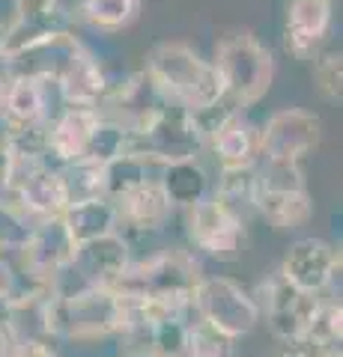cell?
<instances>
[{
  "label": "cell",
  "mask_w": 343,
  "mask_h": 357,
  "mask_svg": "<svg viewBox=\"0 0 343 357\" xmlns=\"http://www.w3.org/2000/svg\"><path fill=\"white\" fill-rule=\"evenodd\" d=\"M335 0H290L284 15V51L293 60H311L323 48L331 27Z\"/></svg>",
  "instance_id": "obj_17"
},
{
  "label": "cell",
  "mask_w": 343,
  "mask_h": 357,
  "mask_svg": "<svg viewBox=\"0 0 343 357\" xmlns=\"http://www.w3.org/2000/svg\"><path fill=\"white\" fill-rule=\"evenodd\" d=\"M188 357H242L236 340L218 333L215 328L203 325L191 316V331H188Z\"/></svg>",
  "instance_id": "obj_30"
},
{
  "label": "cell",
  "mask_w": 343,
  "mask_h": 357,
  "mask_svg": "<svg viewBox=\"0 0 343 357\" xmlns=\"http://www.w3.org/2000/svg\"><path fill=\"white\" fill-rule=\"evenodd\" d=\"M9 357H63L51 342H15Z\"/></svg>",
  "instance_id": "obj_36"
},
{
  "label": "cell",
  "mask_w": 343,
  "mask_h": 357,
  "mask_svg": "<svg viewBox=\"0 0 343 357\" xmlns=\"http://www.w3.org/2000/svg\"><path fill=\"white\" fill-rule=\"evenodd\" d=\"M311 81L323 102H328V105L343 102V51H340V45H326V48H319L314 54Z\"/></svg>",
  "instance_id": "obj_26"
},
{
  "label": "cell",
  "mask_w": 343,
  "mask_h": 357,
  "mask_svg": "<svg viewBox=\"0 0 343 357\" xmlns=\"http://www.w3.org/2000/svg\"><path fill=\"white\" fill-rule=\"evenodd\" d=\"M209 149L215 152L221 170H239V167H257L260 161V128L233 114L209 134Z\"/></svg>",
  "instance_id": "obj_20"
},
{
  "label": "cell",
  "mask_w": 343,
  "mask_h": 357,
  "mask_svg": "<svg viewBox=\"0 0 343 357\" xmlns=\"http://www.w3.org/2000/svg\"><path fill=\"white\" fill-rule=\"evenodd\" d=\"M185 241L191 253H203L215 262H239L248 248V223L218 197L209 194L197 206L185 208Z\"/></svg>",
  "instance_id": "obj_6"
},
{
  "label": "cell",
  "mask_w": 343,
  "mask_h": 357,
  "mask_svg": "<svg viewBox=\"0 0 343 357\" xmlns=\"http://www.w3.org/2000/svg\"><path fill=\"white\" fill-rule=\"evenodd\" d=\"M278 274L298 292L326 295L340 280V250L316 236L295 238L284 253Z\"/></svg>",
  "instance_id": "obj_14"
},
{
  "label": "cell",
  "mask_w": 343,
  "mask_h": 357,
  "mask_svg": "<svg viewBox=\"0 0 343 357\" xmlns=\"http://www.w3.org/2000/svg\"><path fill=\"white\" fill-rule=\"evenodd\" d=\"M203 265L197 259V253L188 248H176L168 244L156 253L143 256V259H131L126 268L123 280L114 289L119 295L129 298H143V301H156L164 307L176 310H191V292L203 277Z\"/></svg>",
  "instance_id": "obj_2"
},
{
  "label": "cell",
  "mask_w": 343,
  "mask_h": 357,
  "mask_svg": "<svg viewBox=\"0 0 343 357\" xmlns=\"http://www.w3.org/2000/svg\"><path fill=\"white\" fill-rule=\"evenodd\" d=\"M143 0H81V15L98 30H123L135 24Z\"/></svg>",
  "instance_id": "obj_28"
},
{
  "label": "cell",
  "mask_w": 343,
  "mask_h": 357,
  "mask_svg": "<svg viewBox=\"0 0 343 357\" xmlns=\"http://www.w3.org/2000/svg\"><path fill=\"white\" fill-rule=\"evenodd\" d=\"M323 351H326V345H316L314 340L298 337V340L278 342V349H275V357H323Z\"/></svg>",
  "instance_id": "obj_34"
},
{
  "label": "cell",
  "mask_w": 343,
  "mask_h": 357,
  "mask_svg": "<svg viewBox=\"0 0 343 357\" xmlns=\"http://www.w3.org/2000/svg\"><path fill=\"white\" fill-rule=\"evenodd\" d=\"M13 337H9V331H6V325L0 321V357H9L13 354Z\"/></svg>",
  "instance_id": "obj_38"
},
{
  "label": "cell",
  "mask_w": 343,
  "mask_h": 357,
  "mask_svg": "<svg viewBox=\"0 0 343 357\" xmlns=\"http://www.w3.org/2000/svg\"><path fill=\"white\" fill-rule=\"evenodd\" d=\"M131 143H135V140H131V134L123 126H117V122L98 116V126L93 128V137H90V146H87L84 158L108 164V161L119 158V155L131 152Z\"/></svg>",
  "instance_id": "obj_29"
},
{
  "label": "cell",
  "mask_w": 343,
  "mask_h": 357,
  "mask_svg": "<svg viewBox=\"0 0 343 357\" xmlns=\"http://www.w3.org/2000/svg\"><path fill=\"white\" fill-rule=\"evenodd\" d=\"M98 126V110L93 107H63L48 126V155L54 167L81 161L90 146L93 128Z\"/></svg>",
  "instance_id": "obj_19"
},
{
  "label": "cell",
  "mask_w": 343,
  "mask_h": 357,
  "mask_svg": "<svg viewBox=\"0 0 343 357\" xmlns=\"http://www.w3.org/2000/svg\"><path fill=\"white\" fill-rule=\"evenodd\" d=\"M212 66L221 75L224 96L230 105L245 110L257 105L260 98L272 89L275 81V54L269 45L260 42L257 33L251 30H233L215 45Z\"/></svg>",
  "instance_id": "obj_4"
},
{
  "label": "cell",
  "mask_w": 343,
  "mask_h": 357,
  "mask_svg": "<svg viewBox=\"0 0 343 357\" xmlns=\"http://www.w3.org/2000/svg\"><path fill=\"white\" fill-rule=\"evenodd\" d=\"M323 143V119L305 107H284L260 128V158L305 164Z\"/></svg>",
  "instance_id": "obj_11"
},
{
  "label": "cell",
  "mask_w": 343,
  "mask_h": 357,
  "mask_svg": "<svg viewBox=\"0 0 343 357\" xmlns=\"http://www.w3.org/2000/svg\"><path fill=\"white\" fill-rule=\"evenodd\" d=\"M200 146H203V137L194 126V116L188 110H182L180 105H168L159 114V119L131 143V149L147 152L159 164L197 158V149Z\"/></svg>",
  "instance_id": "obj_15"
},
{
  "label": "cell",
  "mask_w": 343,
  "mask_h": 357,
  "mask_svg": "<svg viewBox=\"0 0 343 357\" xmlns=\"http://www.w3.org/2000/svg\"><path fill=\"white\" fill-rule=\"evenodd\" d=\"M6 176H9V146L0 143V191L6 188Z\"/></svg>",
  "instance_id": "obj_37"
},
{
  "label": "cell",
  "mask_w": 343,
  "mask_h": 357,
  "mask_svg": "<svg viewBox=\"0 0 343 357\" xmlns=\"http://www.w3.org/2000/svg\"><path fill=\"white\" fill-rule=\"evenodd\" d=\"M63 227L69 232V238L75 241V248H78V244L119 232V208H117V203H110L108 197L72 203L63 211Z\"/></svg>",
  "instance_id": "obj_21"
},
{
  "label": "cell",
  "mask_w": 343,
  "mask_h": 357,
  "mask_svg": "<svg viewBox=\"0 0 343 357\" xmlns=\"http://www.w3.org/2000/svg\"><path fill=\"white\" fill-rule=\"evenodd\" d=\"M260 191H307L305 167L295 161H257Z\"/></svg>",
  "instance_id": "obj_31"
},
{
  "label": "cell",
  "mask_w": 343,
  "mask_h": 357,
  "mask_svg": "<svg viewBox=\"0 0 343 357\" xmlns=\"http://www.w3.org/2000/svg\"><path fill=\"white\" fill-rule=\"evenodd\" d=\"M51 342H108L123 331V298L117 289H75L51 292Z\"/></svg>",
  "instance_id": "obj_3"
},
{
  "label": "cell",
  "mask_w": 343,
  "mask_h": 357,
  "mask_svg": "<svg viewBox=\"0 0 343 357\" xmlns=\"http://www.w3.org/2000/svg\"><path fill=\"white\" fill-rule=\"evenodd\" d=\"M75 256V241L63 227V218H48V220H33L24 244L15 250V271L21 280L51 286L57 277L69 268Z\"/></svg>",
  "instance_id": "obj_9"
},
{
  "label": "cell",
  "mask_w": 343,
  "mask_h": 357,
  "mask_svg": "<svg viewBox=\"0 0 343 357\" xmlns=\"http://www.w3.org/2000/svg\"><path fill=\"white\" fill-rule=\"evenodd\" d=\"M254 211L272 229L293 232L314 220V199L307 191H260Z\"/></svg>",
  "instance_id": "obj_23"
},
{
  "label": "cell",
  "mask_w": 343,
  "mask_h": 357,
  "mask_svg": "<svg viewBox=\"0 0 343 357\" xmlns=\"http://www.w3.org/2000/svg\"><path fill=\"white\" fill-rule=\"evenodd\" d=\"M57 170H60V178L66 185V194H69V206L84 203V199L105 197V164L81 158V161L63 164Z\"/></svg>",
  "instance_id": "obj_27"
},
{
  "label": "cell",
  "mask_w": 343,
  "mask_h": 357,
  "mask_svg": "<svg viewBox=\"0 0 343 357\" xmlns=\"http://www.w3.org/2000/svg\"><path fill=\"white\" fill-rule=\"evenodd\" d=\"M251 295L260 307V321L269 325L272 337L278 342L305 337L307 328H311V319L319 307V301H323V295L298 292V289L286 283L278 271H275L269 280H263L257 286V292H251Z\"/></svg>",
  "instance_id": "obj_10"
},
{
  "label": "cell",
  "mask_w": 343,
  "mask_h": 357,
  "mask_svg": "<svg viewBox=\"0 0 343 357\" xmlns=\"http://www.w3.org/2000/svg\"><path fill=\"white\" fill-rule=\"evenodd\" d=\"M260 194L257 167H239V170H221L218 182H212V197H218L227 208L245 218V211H254Z\"/></svg>",
  "instance_id": "obj_25"
},
{
  "label": "cell",
  "mask_w": 343,
  "mask_h": 357,
  "mask_svg": "<svg viewBox=\"0 0 343 357\" xmlns=\"http://www.w3.org/2000/svg\"><path fill=\"white\" fill-rule=\"evenodd\" d=\"M191 316L224 337L242 342L260 325V307L239 280L227 274H203L191 292Z\"/></svg>",
  "instance_id": "obj_5"
},
{
  "label": "cell",
  "mask_w": 343,
  "mask_h": 357,
  "mask_svg": "<svg viewBox=\"0 0 343 357\" xmlns=\"http://www.w3.org/2000/svg\"><path fill=\"white\" fill-rule=\"evenodd\" d=\"M316 345H340L343 342V307L340 298H323L311 319V328L305 333Z\"/></svg>",
  "instance_id": "obj_32"
},
{
  "label": "cell",
  "mask_w": 343,
  "mask_h": 357,
  "mask_svg": "<svg viewBox=\"0 0 343 357\" xmlns=\"http://www.w3.org/2000/svg\"><path fill=\"white\" fill-rule=\"evenodd\" d=\"M63 98L57 89L54 75H36V72H18L6 77L3 84V114L15 128L30 126H51L63 110Z\"/></svg>",
  "instance_id": "obj_13"
},
{
  "label": "cell",
  "mask_w": 343,
  "mask_h": 357,
  "mask_svg": "<svg viewBox=\"0 0 343 357\" xmlns=\"http://www.w3.org/2000/svg\"><path fill=\"white\" fill-rule=\"evenodd\" d=\"M0 45H3V24H0Z\"/></svg>",
  "instance_id": "obj_40"
},
{
  "label": "cell",
  "mask_w": 343,
  "mask_h": 357,
  "mask_svg": "<svg viewBox=\"0 0 343 357\" xmlns=\"http://www.w3.org/2000/svg\"><path fill=\"white\" fill-rule=\"evenodd\" d=\"M168 105L170 102L161 96L156 81L140 69L135 75H129L123 84L108 86V96L102 98V105L96 110L102 119H110V122H117V126H123L131 134V140H135L159 119V114Z\"/></svg>",
  "instance_id": "obj_12"
},
{
  "label": "cell",
  "mask_w": 343,
  "mask_h": 357,
  "mask_svg": "<svg viewBox=\"0 0 343 357\" xmlns=\"http://www.w3.org/2000/svg\"><path fill=\"white\" fill-rule=\"evenodd\" d=\"M161 96L170 105H180L188 114H203V110L224 102V84L212 66V60H203L191 45L185 42H159L147 54L143 66Z\"/></svg>",
  "instance_id": "obj_1"
},
{
  "label": "cell",
  "mask_w": 343,
  "mask_h": 357,
  "mask_svg": "<svg viewBox=\"0 0 343 357\" xmlns=\"http://www.w3.org/2000/svg\"><path fill=\"white\" fill-rule=\"evenodd\" d=\"M161 167L156 158H149L147 152H138L131 149L126 155H119V158L108 161L105 164V197L110 203H119L126 194H131L135 188L152 182V178H159Z\"/></svg>",
  "instance_id": "obj_24"
},
{
  "label": "cell",
  "mask_w": 343,
  "mask_h": 357,
  "mask_svg": "<svg viewBox=\"0 0 343 357\" xmlns=\"http://www.w3.org/2000/svg\"><path fill=\"white\" fill-rule=\"evenodd\" d=\"M30 227H33V220L21 215V208L13 203V197L6 191H0V256L15 253L24 244Z\"/></svg>",
  "instance_id": "obj_33"
},
{
  "label": "cell",
  "mask_w": 343,
  "mask_h": 357,
  "mask_svg": "<svg viewBox=\"0 0 343 357\" xmlns=\"http://www.w3.org/2000/svg\"><path fill=\"white\" fill-rule=\"evenodd\" d=\"M129 265H131V250L119 232L78 244L69 268L51 283V292H75V289H87V286L114 289L123 280Z\"/></svg>",
  "instance_id": "obj_8"
},
{
  "label": "cell",
  "mask_w": 343,
  "mask_h": 357,
  "mask_svg": "<svg viewBox=\"0 0 343 357\" xmlns=\"http://www.w3.org/2000/svg\"><path fill=\"white\" fill-rule=\"evenodd\" d=\"M54 77H57V89H60V98L66 107H93L96 110L110 86L98 57L75 36H69L63 63L57 66V75Z\"/></svg>",
  "instance_id": "obj_16"
},
{
  "label": "cell",
  "mask_w": 343,
  "mask_h": 357,
  "mask_svg": "<svg viewBox=\"0 0 343 357\" xmlns=\"http://www.w3.org/2000/svg\"><path fill=\"white\" fill-rule=\"evenodd\" d=\"M3 84H6V77L0 75V107H3Z\"/></svg>",
  "instance_id": "obj_39"
},
{
  "label": "cell",
  "mask_w": 343,
  "mask_h": 357,
  "mask_svg": "<svg viewBox=\"0 0 343 357\" xmlns=\"http://www.w3.org/2000/svg\"><path fill=\"white\" fill-rule=\"evenodd\" d=\"M159 185L164 197L170 199V206L176 211H185L197 206L200 199L212 194V178H209L206 167L197 158H185V161H170L161 167L159 173Z\"/></svg>",
  "instance_id": "obj_22"
},
{
  "label": "cell",
  "mask_w": 343,
  "mask_h": 357,
  "mask_svg": "<svg viewBox=\"0 0 343 357\" xmlns=\"http://www.w3.org/2000/svg\"><path fill=\"white\" fill-rule=\"evenodd\" d=\"M69 36V15L60 0H15V18L3 27L0 63H18Z\"/></svg>",
  "instance_id": "obj_7"
},
{
  "label": "cell",
  "mask_w": 343,
  "mask_h": 357,
  "mask_svg": "<svg viewBox=\"0 0 343 357\" xmlns=\"http://www.w3.org/2000/svg\"><path fill=\"white\" fill-rule=\"evenodd\" d=\"M15 289H18V271H15V265L9 262L6 256H0V310H3V304L13 298Z\"/></svg>",
  "instance_id": "obj_35"
},
{
  "label": "cell",
  "mask_w": 343,
  "mask_h": 357,
  "mask_svg": "<svg viewBox=\"0 0 343 357\" xmlns=\"http://www.w3.org/2000/svg\"><path fill=\"white\" fill-rule=\"evenodd\" d=\"M6 194L21 208V215L30 220L63 218V211L69 208V194H66V185L57 167H39V170H33L24 182H18Z\"/></svg>",
  "instance_id": "obj_18"
}]
</instances>
